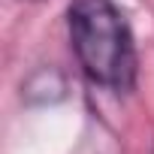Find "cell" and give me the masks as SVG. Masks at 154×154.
Segmentation results:
<instances>
[{
  "instance_id": "1",
  "label": "cell",
  "mask_w": 154,
  "mask_h": 154,
  "mask_svg": "<svg viewBox=\"0 0 154 154\" xmlns=\"http://www.w3.org/2000/svg\"><path fill=\"white\" fill-rule=\"evenodd\" d=\"M66 30L82 72L100 88L133 91L136 45L121 9L112 0H72L66 9Z\"/></svg>"
}]
</instances>
